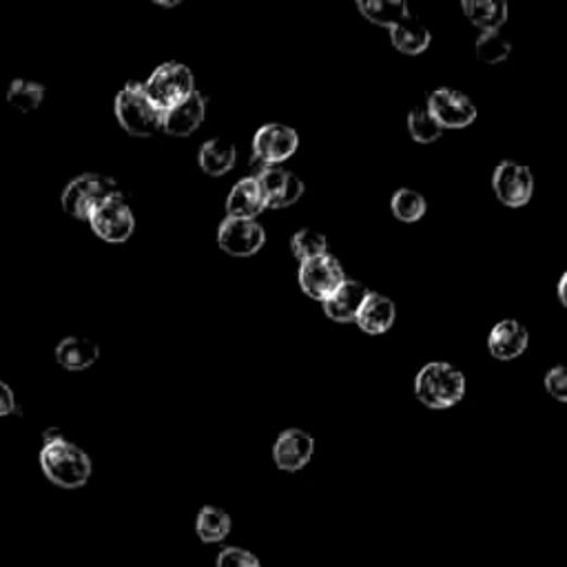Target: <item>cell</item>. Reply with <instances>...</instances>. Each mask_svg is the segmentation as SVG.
I'll return each mask as SVG.
<instances>
[{"mask_svg":"<svg viewBox=\"0 0 567 567\" xmlns=\"http://www.w3.org/2000/svg\"><path fill=\"white\" fill-rule=\"evenodd\" d=\"M40 468L45 477L59 488H83L91 477V459L83 448L67 439L42 443Z\"/></svg>","mask_w":567,"mask_h":567,"instance_id":"6da1fadb","label":"cell"},{"mask_svg":"<svg viewBox=\"0 0 567 567\" xmlns=\"http://www.w3.org/2000/svg\"><path fill=\"white\" fill-rule=\"evenodd\" d=\"M415 394L426 408H452L464 400L466 375L445 362L426 364L415 377Z\"/></svg>","mask_w":567,"mask_h":567,"instance_id":"7a4b0ae2","label":"cell"},{"mask_svg":"<svg viewBox=\"0 0 567 567\" xmlns=\"http://www.w3.org/2000/svg\"><path fill=\"white\" fill-rule=\"evenodd\" d=\"M116 118L136 138H149L162 129V111L149 100L142 83H129L121 89L116 96Z\"/></svg>","mask_w":567,"mask_h":567,"instance_id":"3957f363","label":"cell"},{"mask_svg":"<svg viewBox=\"0 0 567 567\" xmlns=\"http://www.w3.org/2000/svg\"><path fill=\"white\" fill-rule=\"evenodd\" d=\"M142 87L149 100L164 113L196 91V78L182 63H164L149 76L147 83H142Z\"/></svg>","mask_w":567,"mask_h":567,"instance_id":"277c9868","label":"cell"},{"mask_svg":"<svg viewBox=\"0 0 567 567\" xmlns=\"http://www.w3.org/2000/svg\"><path fill=\"white\" fill-rule=\"evenodd\" d=\"M123 193L118 182L109 178V176H100V174H83L78 178H74L63 196V209L76 217V219H89V215L93 213L96 206H100L104 200Z\"/></svg>","mask_w":567,"mask_h":567,"instance_id":"5b68a950","label":"cell"},{"mask_svg":"<svg viewBox=\"0 0 567 567\" xmlns=\"http://www.w3.org/2000/svg\"><path fill=\"white\" fill-rule=\"evenodd\" d=\"M87 222L91 224V231L100 240L111 244L127 242L136 229V217L123 193L113 196L104 200L100 206H96Z\"/></svg>","mask_w":567,"mask_h":567,"instance_id":"8992f818","label":"cell"},{"mask_svg":"<svg viewBox=\"0 0 567 567\" xmlns=\"http://www.w3.org/2000/svg\"><path fill=\"white\" fill-rule=\"evenodd\" d=\"M426 106L441 125V129H466L477 121L475 102L466 93L450 87L434 89L428 96Z\"/></svg>","mask_w":567,"mask_h":567,"instance_id":"52a82bcc","label":"cell"},{"mask_svg":"<svg viewBox=\"0 0 567 567\" xmlns=\"http://www.w3.org/2000/svg\"><path fill=\"white\" fill-rule=\"evenodd\" d=\"M346 281L344 268L339 264L337 257L332 255H322L315 260H308L300 266V287L302 291L317 300V302H326L342 284Z\"/></svg>","mask_w":567,"mask_h":567,"instance_id":"ba28073f","label":"cell"},{"mask_svg":"<svg viewBox=\"0 0 567 567\" xmlns=\"http://www.w3.org/2000/svg\"><path fill=\"white\" fill-rule=\"evenodd\" d=\"M492 189L505 206H524L534 196V176L528 166L503 160L492 176Z\"/></svg>","mask_w":567,"mask_h":567,"instance_id":"9c48e42d","label":"cell"},{"mask_svg":"<svg viewBox=\"0 0 567 567\" xmlns=\"http://www.w3.org/2000/svg\"><path fill=\"white\" fill-rule=\"evenodd\" d=\"M217 242L224 253L234 257H251L260 253V249L266 242V231L257 219H238V217H226L219 224Z\"/></svg>","mask_w":567,"mask_h":567,"instance_id":"30bf717a","label":"cell"},{"mask_svg":"<svg viewBox=\"0 0 567 567\" xmlns=\"http://www.w3.org/2000/svg\"><path fill=\"white\" fill-rule=\"evenodd\" d=\"M298 147H300L298 131L279 123L264 125L253 138L255 160L266 166H277L284 160H289L298 151Z\"/></svg>","mask_w":567,"mask_h":567,"instance_id":"8fae6325","label":"cell"},{"mask_svg":"<svg viewBox=\"0 0 567 567\" xmlns=\"http://www.w3.org/2000/svg\"><path fill=\"white\" fill-rule=\"evenodd\" d=\"M257 182L262 187L266 206L270 209H287L304 196V182L295 174L279 166H266L257 176Z\"/></svg>","mask_w":567,"mask_h":567,"instance_id":"7c38bea8","label":"cell"},{"mask_svg":"<svg viewBox=\"0 0 567 567\" xmlns=\"http://www.w3.org/2000/svg\"><path fill=\"white\" fill-rule=\"evenodd\" d=\"M313 452H315L313 437L300 428H291V430H284L277 437L273 445V459L279 470L298 472L304 466H308V462L313 459Z\"/></svg>","mask_w":567,"mask_h":567,"instance_id":"4fadbf2b","label":"cell"},{"mask_svg":"<svg viewBox=\"0 0 567 567\" xmlns=\"http://www.w3.org/2000/svg\"><path fill=\"white\" fill-rule=\"evenodd\" d=\"M204 116H206V98L196 89L180 104L162 113V129L168 136L187 138L204 123Z\"/></svg>","mask_w":567,"mask_h":567,"instance_id":"5bb4252c","label":"cell"},{"mask_svg":"<svg viewBox=\"0 0 567 567\" xmlns=\"http://www.w3.org/2000/svg\"><path fill=\"white\" fill-rule=\"evenodd\" d=\"M528 342H530V335L521 322L503 319L490 330L488 349H490L492 357H496L501 362H509L526 353Z\"/></svg>","mask_w":567,"mask_h":567,"instance_id":"9a60e30c","label":"cell"},{"mask_svg":"<svg viewBox=\"0 0 567 567\" xmlns=\"http://www.w3.org/2000/svg\"><path fill=\"white\" fill-rule=\"evenodd\" d=\"M368 293L370 291L366 289V284L357 279H346L342 287L324 302V313L337 324H351L357 319V313L366 302Z\"/></svg>","mask_w":567,"mask_h":567,"instance_id":"2e32d148","label":"cell"},{"mask_svg":"<svg viewBox=\"0 0 567 567\" xmlns=\"http://www.w3.org/2000/svg\"><path fill=\"white\" fill-rule=\"evenodd\" d=\"M264 209H266V200L257 178L240 180L231 189L229 198H226V213H229V217L255 219Z\"/></svg>","mask_w":567,"mask_h":567,"instance_id":"e0dca14e","label":"cell"},{"mask_svg":"<svg viewBox=\"0 0 567 567\" xmlns=\"http://www.w3.org/2000/svg\"><path fill=\"white\" fill-rule=\"evenodd\" d=\"M100 357V349L96 342L87 337H65L63 342L55 346V362L72 373H80L91 368Z\"/></svg>","mask_w":567,"mask_h":567,"instance_id":"ac0fdd59","label":"cell"},{"mask_svg":"<svg viewBox=\"0 0 567 567\" xmlns=\"http://www.w3.org/2000/svg\"><path fill=\"white\" fill-rule=\"evenodd\" d=\"M396 317V308L394 302L381 293H368L366 302L362 304L360 313H357V324L364 332L370 335H381L386 330L392 328Z\"/></svg>","mask_w":567,"mask_h":567,"instance_id":"d6986e66","label":"cell"},{"mask_svg":"<svg viewBox=\"0 0 567 567\" xmlns=\"http://www.w3.org/2000/svg\"><path fill=\"white\" fill-rule=\"evenodd\" d=\"M238 160V149L231 140H224V138H213L209 142L202 144L200 149V166L202 172L219 178L224 174H229L231 168L236 166Z\"/></svg>","mask_w":567,"mask_h":567,"instance_id":"ffe728a7","label":"cell"},{"mask_svg":"<svg viewBox=\"0 0 567 567\" xmlns=\"http://www.w3.org/2000/svg\"><path fill=\"white\" fill-rule=\"evenodd\" d=\"M390 40L396 51H402L406 55H419L430 47L432 36L426 25H421L417 18L408 16L404 23L390 29Z\"/></svg>","mask_w":567,"mask_h":567,"instance_id":"44dd1931","label":"cell"},{"mask_svg":"<svg viewBox=\"0 0 567 567\" xmlns=\"http://www.w3.org/2000/svg\"><path fill=\"white\" fill-rule=\"evenodd\" d=\"M464 14L483 32H499L507 21V5L503 0H464Z\"/></svg>","mask_w":567,"mask_h":567,"instance_id":"7402d4cb","label":"cell"},{"mask_svg":"<svg viewBox=\"0 0 567 567\" xmlns=\"http://www.w3.org/2000/svg\"><path fill=\"white\" fill-rule=\"evenodd\" d=\"M357 10L362 16L379 27H396L411 16V10L402 0H360Z\"/></svg>","mask_w":567,"mask_h":567,"instance_id":"603a6c76","label":"cell"},{"mask_svg":"<svg viewBox=\"0 0 567 567\" xmlns=\"http://www.w3.org/2000/svg\"><path fill=\"white\" fill-rule=\"evenodd\" d=\"M234 521L224 513L222 507L204 505L196 519V532L202 543H222L226 537L231 534Z\"/></svg>","mask_w":567,"mask_h":567,"instance_id":"cb8c5ba5","label":"cell"},{"mask_svg":"<svg viewBox=\"0 0 567 567\" xmlns=\"http://www.w3.org/2000/svg\"><path fill=\"white\" fill-rule=\"evenodd\" d=\"M390 209L394 213L396 219L402 222H417L426 215L428 211V202L426 198L419 193V191H413V189H400L392 200H390Z\"/></svg>","mask_w":567,"mask_h":567,"instance_id":"d4e9b609","label":"cell"},{"mask_svg":"<svg viewBox=\"0 0 567 567\" xmlns=\"http://www.w3.org/2000/svg\"><path fill=\"white\" fill-rule=\"evenodd\" d=\"M45 98V87L40 83H34V80H14L10 85V91H8V102L12 106H16L21 113H29V111H36L40 106Z\"/></svg>","mask_w":567,"mask_h":567,"instance_id":"484cf974","label":"cell"},{"mask_svg":"<svg viewBox=\"0 0 567 567\" xmlns=\"http://www.w3.org/2000/svg\"><path fill=\"white\" fill-rule=\"evenodd\" d=\"M408 131L411 136L421 142V144H430L434 140L441 138L443 129L441 125L434 121L432 113L428 111V106H415L411 113H408Z\"/></svg>","mask_w":567,"mask_h":567,"instance_id":"4316f807","label":"cell"},{"mask_svg":"<svg viewBox=\"0 0 567 567\" xmlns=\"http://www.w3.org/2000/svg\"><path fill=\"white\" fill-rule=\"evenodd\" d=\"M291 249H293V255L304 264L308 260H315V257H322L328 253V240L326 236H322L319 231H313V229H300L293 240H291Z\"/></svg>","mask_w":567,"mask_h":567,"instance_id":"83f0119b","label":"cell"},{"mask_svg":"<svg viewBox=\"0 0 567 567\" xmlns=\"http://www.w3.org/2000/svg\"><path fill=\"white\" fill-rule=\"evenodd\" d=\"M477 55L488 65L503 63L509 55V42L501 32H483L477 40Z\"/></svg>","mask_w":567,"mask_h":567,"instance_id":"f1b7e54d","label":"cell"},{"mask_svg":"<svg viewBox=\"0 0 567 567\" xmlns=\"http://www.w3.org/2000/svg\"><path fill=\"white\" fill-rule=\"evenodd\" d=\"M215 567H262L260 558L242 547H224L217 554Z\"/></svg>","mask_w":567,"mask_h":567,"instance_id":"f546056e","label":"cell"},{"mask_svg":"<svg viewBox=\"0 0 567 567\" xmlns=\"http://www.w3.org/2000/svg\"><path fill=\"white\" fill-rule=\"evenodd\" d=\"M545 390L556 402H567V370L563 366H554L547 370Z\"/></svg>","mask_w":567,"mask_h":567,"instance_id":"4dcf8cb0","label":"cell"},{"mask_svg":"<svg viewBox=\"0 0 567 567\" xmlns=\"http://www.w3.org/2000/svg\"><path fill=\"white\" fill-rule=\"evenodd\" d=\"M10 415H21L18 402L14 396V390L5 381H0V417H10Z\"/></svg>","mask_w":567,"mask_h":567,"instance_id":"1f68e13d","label":"cell"},{"mask_svg":"<svg viewBox=\"0 0 567 567\" xmlns=\"http://www.w3.org/2000/svg\"><path fill=\"white\" fill-rule=\"evenodd\" d=\"M59 439H65L59 428H49V430L42 432V443H51V441H59Z\"/></svg>","mask_w":567,"mask_h":567,"instance_id":"d6a6232c","label":"cell"},{"mask_svg":"<svg viewBox=\"0 0 567 567\" xmlns=\"http://www.w3.org/2000/svg\"><path fill=\"white\" fill-rule=\"evenodd\" d=\"M565 284H567V275H560V281H558V300H560L563 306L567 304V298H565Z\"/></svg>","mask_w":567,"mask_h":567,"instance_id":"836d02e7","label":"cell"},{"mask_svg":"<svg viewBox=\"0 0 567 567\" xmlns=\"http://www.w3.org/2000/svg\"><path fill=\"white\" fill-rule=\"evenodd\" d=\"M155 5H162V8H176V5H180V0H172V3H162V0H155Z\"/></svg>","mask_w":567,"mask_h":567,"instance_id":"e575fe53","label":"cell"}]
</instances>
